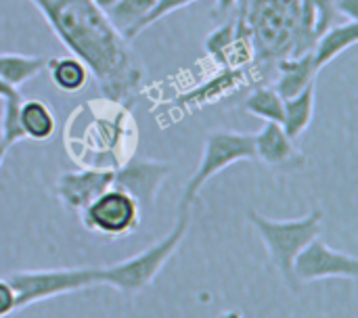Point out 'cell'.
Listing matches in <instances>:
<instances>
[{
  "instance_id": "6da1fadb",
  "label": "cell",
  "mask_w": 358,
  "mask_h": 318,
  "mask_svg": "<svg viewBox=\"0 0 358 318\" xmlns=\"http://www.w3.org/2000/svg\"><path fill=\"white\" fill-rule=\"evenodd\" d=\"M61 44L80 59L107 101L130 105L143 90L145 67L92 0H31Z\"/></svg>"
},
{
  "instance_id": "7a4b0ae2",
  "label": "cell",
  "mask_w": 358,
  "mask_h": 318,
  "mask_svg": "<svg viewBox=\"0 0 358 318\" xmlns=\"http://www.w3.org/2000/svg\"><path fill=\"white\" fill-rule=\"evenodd\" d=\"M241 13L252 36L254 61L277 65L292 55L300 0H250Z\"/></svg>"
},
{
  "instance_id": "3957f363",
  "label": "cell",
  "mask_w": 358,
  "mask_h": 318,
  "mask_svg": "<svg viewBox=\"0 0 358 318\" xmlns=\"http://www.w3.org/2000/svg\"><path fill=\"white\" fill-rule=\"evenodd\" d=\"M189 224H191V210H178L176 224L162 241L153 243L145 252H141L120 264L96 268V283L111 285L113 289H117L126 296H134V294L143 291L145 287H149L153 283V279L159 275V270L166 266V262L174 256V252L187 237Z\"/></svg>"
},
{
  "instance_id": "277c9868",
  "label": "cell",
  "mask_w": 358,
  "mask_h": 318,
  "mask_svg": "<svg viewBox=\"0 0 358 318\" xmlns=\"http://www.w3.org/2000/svg\"><path fill=\"white\" fill-rule=\"evenodd\" d=\"M248 220L262 237L271 262L285 281V285L294 294H298L302 285L294 277V260L315 237L321 235L323 214L319 210H313L308 216L298 220H268L252 210L248 214Z\"/></svg>"
},
{
  "instance_id": "5b68a950",
  "label": "cell",
  "mask_w": 358,
  "mask_h": 318,
  "mask_svg": "<svg viewBox=\"0 0 358 318\" xmlns=\"http://www.w3.org/2000/svg\"><path fill=\"white\" fill-rule=\"evenodd\" d=\"M248 159H256L254 134L233 132V130L210 132L203 143V155L199 159V166L182 191L178 210H191L199 191L203 189V185L210 178H214L218 172L227 170L229 166H233L237 161H248Z\"/></svg>"
},
{
  "instance_id": "8992f818",
  "label": "cell",
  "mask_w": 358,
  "mask_h": 318,
  "mask_svg": "<svg viewBox=\"0 0 358 318\" xmlns=\"http://www.w3.org/2000/svg\"><path fill=\"white\" fill-rule=\"evenodd\" d=\"M17 296V310L50 300L55 296L94 287L96 268H55V270H19L4 277Z\"/></svg>"
},
{
  "instance_id": "52a82bcc",
  "label": "cell",
  "mask_w": 358,
  "mask_h": 318,
  "mask_svg": "<svg viewBox=\"0 0 358 318\" xmlns=\"http://www.w3.org/2000/svg\"><path fill=\"white\" fill-rule=\"evenodd\" d=\"M80 220L90 233L111 239L128 237L141 224V208L126 191L109 187L80 212Z\"/></svg>"
},
{
  "instance_id": "ba28073f",
  "label": "cell",
  "mask_w": 358,
  "mask_h": 318,
  "mask_svg": "<svg viewBox=\"0 0 358 318\" xmlns=\"http://www.w3.org/2000/svg\"><path fill=\"white\" fill-rule=\"evenodd\" d=\"M294 277L300 285L342 277L348 281H357L358 258L331 250L325 241L315 237L294 260Z\"/></svg>"
},
{
  "instance_id": "9c48e42d",
  "label": "cell",
  "mask_w": 358,
  "mask_h": 318,
  "mask_svg": "<svg viewBox=\"0 0 358 318\" xmlns=\"http://www.w3.org/2000/svg\"><path fill=\"white\" fill-rule=\"evenodd\" d=\"M172 164L155 159H128L113 172V187L126 191L141 208L149 212L166 178L172 174Z\"/></svg>"
},
{
  "instance_id": "30bf717a",
  "label": "cell",
  "mask_w": 358,
  "mask_h": 318,
  "mask_svg": "<svg viewBox=\"0 0 358 318\" xmlns=\"http://www.w3.org/2000/svg\"><path fill=\"white\" fill-rule=\"evenodd\" d=\"M113 172L115 170L109 168H82L63 172L55 182L57 197L69 212L80 214L92 199L113 187Z\"/></svg>"
},
{
  "instance_id": "8fae6325",
  "label": "cell",
  "mask_w": 358,
  "mask_h": 318,
  "mask_svg": "<svg viewBox=\"0 0 358 318\" xmlns=\"http://www.w3.org/2000/svg\"><path fill=\"white\" fill-rule=\"evenodd\" d=\"M254 149L256 159L279 172H294L306 164V155L296 147V140H292L283 126L275 122H266L264 128L254 134Z\"/></svg>"
},
{
  "instance_id": "7c38bea8",
  "label": "cell",
  "mask_w": 358,
  "mask_h": 318,
  "mask_svg": "<svg viewBox=\"0 0 358 318\" xmlns=\"http://www.w3.org/2000/svg\"><path fill=\"white\" fill-rule=\"evenodd\" d=\"M245 82H248L245 67H222L208 82L199 84L197 88H193L187 94H182L180 99H176V105L185 107V109L203 107V105L220 101L222 96H229L231 92L241 88Z\"/></svg>"
},
{
  "instance_id": "4fadbf2b",
  "label": "cell",
  "mask_w": 358,
  "mask_h": 318,
  "mask_svg": "<svg viewBox=\"0 0 358 318\" xmlns=\"http://www.w3.org/2000/svg\"><path fill=\"white\" fill-rule=\"evenodd\" d=\"M275 69L279 71V78L273 88L283 101L300 94L308 84L315 82L319 73L313 63V50L298 55V57H285L275 65Z\"/></svg>"
},
{
  "instance_id": "5bb4252c",
  "label": "cell",
  "mask_w": 358,
  "mask_h": 318,
  "mask_svg": "<svg viewBox=\"0 0 358 318\" xmlns=\"http://www.w3.org/2000/svg\"><path fill=\"white\" fill-rule=\"evenodd\" d=\"M358 40V21H342V23H334L329 29H325L315 46H313V63L315 69L321 71L323 67H327L336 57H340L342 52H346L348 48H352Z\"/></svg>"
},
{
  "instance_id": "9a60e30c",
  "label": "cell",
  "mask_w": 358,
  "mask_h": 318,
  "mask_svg": "<svg viewBox=\"0 0 358 318\" xmlns=\"http://www.w3.org/2000/svg\"><path fill=\"white\" fill-rule=\"evenodd\" d=\"M19 126L25 138L29 140H48L57 130V120L52 109L38 99L21 101L19 107Z\"/></svg>"
},
{
  "instance_id": "2e32d148",
  "label": "cell",
  "mask_w": 358,
  "mask_h": 318,
  "mask_svg": "<svg viewBox=\"0 0 358 318\" xmlns=\"http://www.w3.org/2000/svg\"><path fill=\"white\" fill-rule=\"evenodd\" d=\"M315 82L308 84L300 94L283 101V130L292 140H298L313 122L315 115Z\"/></svg>"
},
{
  "instance_id": "e0dca14e",
  "label": "cell",
  "mask_w": 358,
  "mask_h": 318,
  "mask_svg": "<svg viewBox=\"0 0 358 318\" xmlns=\"http://www.w3.org/2000/svg\"><path fill=\"white\" fill-rule=\"evenodd\" d=\"M48 59L36 55H21V52H0V78L19 88L21 84L34 80L40 71L46 69Z\"/></svg>"
},
{
  "instance_id": "ac0fdd59",
  "label": "cell",
  "mask_w": 358,
  "mask_h": 318,
  "mask_svg": "<svg viewBox=\"0 0 358 318\" xmlns=\"http://www.w3.org/2000/svg\"><path fill=\"white\" fill-rule=\"evenodd\" d=\"M46 69L50 71V80L52 84L65 92V94H73L80 92L90 78L88 67L76 59V57H59V59H48Z\"/></svg>"
},
{
  "instance_id": "d6986e66",
  "label": "cell",
  "mask_w": 358,
  "mask_h": 318,
  "mask_svg": "<svg viewBox=\"0 0 358 318\" xmlns=\"http://www.w3.org/2000/svg\"><path fill=\"white\" fill-rule=\"evenodd\" d=\"M243 109L250 115H256L264 122H275V124L283 122V99L268 84L254 88L252 94L243 101Z\"/></svg>"
},
{
  "instance_id": "ffe728a7",
  "label": "cell",
  "mask_w": 358,
  "mask_h": 318,
  "mask_svg": "<svg viewBox=\"0 0 358 318\" xmlns=\"http://www.w3.org/2000/svg\"><path fill=\"white\" fill-rule=\"evenodd\" d=\"M155 0H120L113 8H109L105 15L111 21V25L126 38H132L134 27L145 19V15L151 10ZM132 42V40H130Z\"/></svg>"
},
{
  "instance_id": "44dd1931",
  "label": "cell",
  "mask_w": 358,
  "mask_h": 318,
  "mask_svg": "<svg viewBox=\"0 0 358 318\" xmlns=\"http://www.w3.org/2000/svg\"><path fill=\"white\" fill-rule=\"evenodd\" d=\"M235 27L237 21L231 19L227 23H222L220 27H216L203 42V48L208 52V57L218 63L220 67H229V59H231V48L235 42Z\"/></svg>"
},
{
  "instance_id": "7402d4cb",
  "label": "cell",
  "mask_w": 358,
  "mask_h": 318,
  "mask_svg": "<svg viewBox=\"0 0 358 318\" xmlns=\"http://www.w3.org/2000/svg\"><path fill=\"white\" fill-rule=\"evenodd\" d=\"M191 2H195V0H155L153 6H151V10L145 15V19L134 27L130 40H134L141 31H145L147 27H151V25L157 23L159 19L168 17L170 13H174V10H178V8H182V6H187V4H191Z\"/></svg>"
},
{
  "instance_id": "603a6c76",
  "label": "cell",
  "mask_w": 358,
  "mask_h": 318,
  "mask_svg": "<svg viewBox=\"0 0 358 318\" xmlns=\"http://www.w3.org/2000/svg\"><path fill=\"white\" fill-rule=\"evenodd\" d=\"M17 310V296L13 287L6 283V279H0V318L8 317Z\"/></svg>"
},
{
  "instance_id": "cb8c5ba5",
  "label": "cell",
  "mask_w": 358,
  "mask_h": 318,
  "mask_svg": "<svg viewBox=\"0 0 358 318\" xmlns=\"http://www.w3.org/2000/svg\"><path fill=\"white\" fill-rule=\"evenodd\" d=\"M336 10L346 21H358V0H336Z\"/></svg>"
},
{
  "instance_id": "d4e9b609",
  "label": "cell",
  "mask_w": 358,
  "mask_h": 318,
  "mask_svg": "<svg viewBox=\"0 0 358 318\" xmlns=\"http://www.w3.org/2000/svg\"><path fill=\"white\" fill-rule=\"evenodd\" d=\"M15 96H21L19 88H15V86L6 84V82L0 78V101L4 103V101H10V99H15Z\"/></svg>"
},
{
  "instance_id": "484cf974",
  "label": "cell",
  "mask_w": 358,
  "mask_h": 318,
  "mask_svg": "<svg viewBox=\"0 0 358 318\" xmlns=\"http://www.w3.org/2000/svg\"><path fill=\"white\" fill-rule=\"evenodd\" d=\"M239 0H216V6H214V15L220 17V15H227L231 13V8L237 4Z\"/></svg>"
},
{
  "instance_id": "4316f807",
  "label": "cell",
  "mask_w": 358,
  "mask_h": 318,
  "mask_svg": "<svg viewBox=\"0 0 358 318\" xmlns=\"http://www.w3.org/2000/svg\"><path fill=\"white\" fill-rule=\"evenodd\" d=\"M92 2H94L103 13H107V10H109V8H113L120 0H92Z\"/></svg>"
},
{
  "instance_id": "83f0119b",
  "label": "cell",
  "mask_w": 358,
  "mask_h": 318,
  "mask_svg": "<svg viewBox=\"0 0 358 318\" xmlns=\"http://www.w3.org/2000/svg\"><path fill=\"white\" fill-rule=\"evenodd\" d=\"M218 318H243V317H241V312H239V310H227V312H222Z\"/></svg>"
},
{
  "instance_id": "f1b7e54d",
  "label": "cell",
  "mask_w": 358,
  "mask_h": 318,
  "mask_svg": "<svg viewBox=\"0 0 358 318\" xmlns=\"http://www.w3.org/2000/svg\"><path fill=\"white\" fill-rule=\"evenodd\" d=\"M6 151H8V147H6L4 143H0V168H2V161H4V157H6Z\"/></svg>"
},
{
  "instance_id": "f546056e",
  "label": "cell",
  "mask_w": 358,
  "mask_h": 318,
  "mask_svg": "<svg viewBox=\"0 0 358 318\" xmlns=\"http://www.w3.org/2000/svg\"><path fill=\"white\" fill-rule=\"evenodd\" d=\"M0 191H2V187H0Z\"/></svg>"
}]
</instances>
